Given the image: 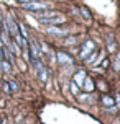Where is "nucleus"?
<instances>
[{
	"label": "nucleus",
	"instance_id": "obj_23",
	"mask_svg": "<svg viewBox=\"0 0 120 124\" xmlns=\"http://www.w3.org/2000/svg\"><path fill=\"white\" fill-rule=\"evenodd\" d=\"M117 103H119V106H120V96H117Z\"/></svg>",
	"mask_w": 120,
	"mask_h": 124
},
{
	"label": "nucleus",
	"instance_id": "obj_14",
	"mask_svg": "<svg viewBox=\"0 0 120 124\" xmlns=\"http://www.w3.org/2000/svg\"><path fill=\"white\" fill-rule=\"evenodd\" d=\"M102 101H104V105H105V106H112V105H114V100L109 98V96H104V98H102Z\"/></svg>",
	"mask_w": 120,
	"mask_h": 124
},
{
	"label": "nucleus",
	"instance_id": "obj_8",
	"mask_svg": "<svg viewBox=\"0 0 120 124\" xmlns=\"http://www.w3.org/2000/svg\"><path fill=\"white\" fill-rule=\"evenodd\" d=\"M7 47H8V51L12 52L13 56L18 57L20 54H21V49H20V46H18L17 43H8V44H7Z\"/></svg>",
	"mask_w": 120,
	"mask_h": 124
},
{
	"label": "nucleus",
	"instance_id": "obj_15",
	"mask_svg": "<svg viewBox=\"0 0 120 124\" xmlns=\"http://www.w3.org/2000/svg\"><path fill=\"white\" fill-rule=\"evenodd\" d=\"M81 13L84 15V18H86V20H90V13H89L87 8H84V7H82V8H81Z\"/></svg>",
	"mask_w": 120,
	"mask_h": 124
},
{
	"label": "nucleus",
	"instance_id": "obj_7",
	"mask_svg": "<svg viewBox=\"0 0 120 124\" xmlns=\"http://www.w3.org/2000/svg\"><path fill=\"white\" fill-rule=\"evenodd\" d=\"M84 80H86V72H84V70H79V72L74 75V83L79 85V87H82V85H84Z\"/></svg>",
	"mask_w": 120,
	"mask_h": 124
},
{
	"label": "nucleus",
	"instance_id": "obj_10",
	"mask_svg": "<svg viewBox=\"0 0 120 124\" xmlns=\"http://www.w3.org/2000/svg\"><path fill=\"white\" fill-rule=\"evenodd\" d=\"M38 77H40V80H41V82L48 80V72H46V69H44V67L38 69Z\"/></svg>",
	"mask_w": 120,
	"mask_h": 124
},
{
	"label": "nucleus",
	"instance_id": "obj_3",
	"mask_svg": "<svg viewBox=\"0 0 120 124\" xmlns=\"http://www.w3.org/2000/svg\"><path fill=\"white\" fill-rule=\"evenodd\" d=\"M5 25H7V30H8V34H12V36L18 34V26H17V23H15V20L12 16H8L5 20Z\"/></svg>",
	"mask_w": 120,
	"mask_h": 124
},
{
	"label": "nucleus",
	"instance_id": "obj_11",
	"mask_svg": "<svg viewBox=\"0 0 120 124\" xmlns=\"http://www.w3.org/2000/svg\"><path fill=\"white\" fill-rule=\"evenodd\" d=\"M0 70H3V72H10L12 70V64L8 61H5L3 57H2V67H0Z\"/></svg>",
	"mask_w": 120,
	"mask_h": 124
},
{
	"label": "nucleus",
	"instance_id": "obj_2",
	"mask_svg": "<svg viewBox=\"0 0 120 124\" xmlns=\"http://www.w3.org/2000/svg\"><path fill=\"white\" fill-rule=\"evenodd\" d=\"M38 21H41L44 25H59V23H64L66 18H64L63 15H56V16H51V18H41Z\"/></svg>",
	"mask_w": 120,
	"mask_h": 124
},
{
	"label": "nucleus",
	"instance_id": "obj_18",
	"mask_svg": "<svg viewBox=\"0 0 120 124\" xmlns=\"http://www.w3.org/2000/svg\"><path fill=\"white\" fill-rule=\"evenodd\" d=\"M71 90H72V93H74V95H76V93H77V85H76V83H74V82L71 83Z\"/></svg>",
	"mask_w": 120,
	"mask_h": 124
},
{
	"label": "nucleus",
	"instance_id": "obj_4",
	"mask_svg": "<svg viewBox=\"0 0 120 124\" xmlns=\"http://www.w3.org/2000/svg\"><path fill=\"white\" fill-rule=\"evenodd\" d=\"M94 49H95V44L92 43V41H87V43L84 44V47H82V51H81V54H79V56H81L82 59H86V57H87Z\"/></svg>",
	"mask_w": 120,
	"mask_h": 124
},
{
	"label": "nucleus",
	"instance_id": "obj_12",
	"mask_svg": "<svg viewBox=\"0 0 120 124\" xmlns=\"http://www.w3.org/2000/svg\"><path fill=\"white\" fill-rule=\"evenodd\" d=\"M82 87L86 88L87 92H92V88H94V85H92V82L89 80V78H86V80H84V85H82Z\"/></svg>",
	"mask_w": 120,
	"mask_h": 124
},
{
	"label": "nucleus",
	"instance_id": "obj_16",
	"mask_svg": "<svg viewBox=\"0 0 120 124\" xmlns=\"http://www.w3.org/2000/svg\"><path fill=\"white\" fill-rule=\"evenodd\" d=\"M114 67L117 72H120V54L117 56V59H115V64H114Z\"/></svg>",
	"mask_w": 120,
	"mask_h": 124
},
{
	"label": "nucleus",
	"instance_id": "obj_6",
	"mask_svg": "<svg viewBox=\"0 0 120 124\" xmlns=\"http://www.w3.org/2000/svg\"><path fill=\"white\" fill-rule=\"evenodd\" d=\"M48 33H50V34H56V36H66V34H68V33H69V31L68 30H61V28H54V26H51V28H48Z\"/></svg>",
	"mask_w": 120,
	"mask_h": 124
},
{
	"label": "nucleus",
	"instance_id": "obj_20",
	"mask_svg": "<svg viewBox=\"0 0 120 124\" xmlns=\"http://www.w3.org/2000/svg\"><path fill=\"white\" fill-rule=\"evenodd\" d=\"M76 43V38H69V39H66V44L69 46V44H74Z\"/></svg>",
	"mask_w": 120,
	"mask_h": 124
},
{
	"label": "nucleus",
	"instance_id": "obj_19",
	"mask_svg": "<svg viewBox=\"0 0 120 124\" xmlns=\"http://www.w3.org/2000/svg\"><path fill=\"white\" fill-rule=\"evenodd\" d=\"M94 59H95V52H94V54H90V57H87V59H86V62H87V64H90Z\"/></svg>",
	"mask_w": 120,
	"mask_h": 124
},
{
	"label": "nucleus",
	"instance_id": "obj_22",
	"mask_svg": "<svg viewBox=\"0 0 120 124\" xmlns=\"http://www.w3.org/2000/svg\"><path fill=\"white\" fill-rule=\"evenodd\" d=\"M18 2H23V3H26V2H31V0H18Z\"/></svg>",
	"mask_w": 120,
	"mask_h": 124
},
{
	"label": "nucleus",
	"instance_id": "obj_9",
	"mask_svg": "<svg viewBox=\"0 0 120 124\" xmlns=\"http://www.w3.org/2000/svg\"><path fill=\"white\" fill-rule=\"evenodd\" d=\"M58 62L59 64H72V57L64 52H58Z\"/></svg>",
	"mask_w": 120,
	"mask_h": 124
},
{
	"label": "nucleus",
	"instance_id": "obj_13",
	"mask_svg": "<svg viewBox=\"0 0 120 124\" xmlns=\"http://www.w3.org/2000/svg\"><path fill=\"white\" fill-rule=\"evenodd\" d=\"M20 34L25 38V39H28V31H26V28L23 25H20Z\"/></svg>",
	"mask_w": 120,
	"mask_h": 124
},
{
	"label": "nucleus",
	"instance_id": "obj_5",
	"mask_svg": "<svg viewBox=\"0 0 120 124\" xmlns=\"http://www.w3.org/2000/svg\"><path fill=\"white\" fill-rule=\"evenodd\" d=\"M41 56V49L36 41H31V61H38Z\"/></svg>",
	"mask_w": 120,
	"mask_h": 124
},
{
	"label": "nucleus",
	"instance_id": "obj_1",
	"mask_svg": "<svg viewBox=\"0 0 120 124\" xmlns=\"http://www.w3.org/2000/svg\"><path fill=\"white\" fill-rule=\"evenodd\" d=\"M21 7L25 10H30V12H43V10H46L50 7V3H44V2H26Z\"/></svg>",
	"mask_w": 120,
	"mask_h": 124
},
{
	"label": "nucleus",
	"instance_id": "obj_17",
	"mask_svg": "<svg viewBox=\"0 0 120 124\" xmlns=\"http://www.w3.org/2000/svg\"><path fill=\"white\" fill-rule=\"evenodd\" d=\"M10 90H13V92H17V90H18V85H17V82H10Z\"/></svg>",
	"mask_w": 120,
	"mask_h": 124
},
{
	"label": "nucleus",
	"instance_id": "obj_21",
	"mask_svg": "<svg viewBox=\"0 0 120 124\" xmlns=\"http://www.w3.org/2000/svg\"><path fill=\"white\" fill-rule=\"evenodd\" d=\"M2 87H3V90H5L7 93H10V92H12V90H10V87H8V85H7V83H3V85H2Z\"/></svg>",
	"mask_w": 120,
	"mask_h": 124
}]
</instances>
